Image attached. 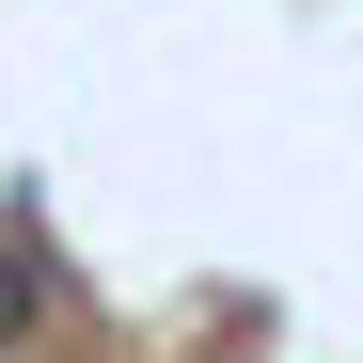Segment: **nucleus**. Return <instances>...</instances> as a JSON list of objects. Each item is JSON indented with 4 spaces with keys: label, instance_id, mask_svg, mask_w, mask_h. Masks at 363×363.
<instances>
[{
    "label": "nucleus",
    "instance_id": "obj_1",
    "mask_svg": "<svg viewBox=\"0 0 363 363\" xmlns=\"http://www.w3.org/2000/svg\"><path fill=\"white\" fill-rule=\"evenodd\" d=\"M48 316H64V300H48V269H32V253H0V347H32Z\"/></svg>",
    "mask_w": 363,
    "mask_h": 363
}]
</instances>
